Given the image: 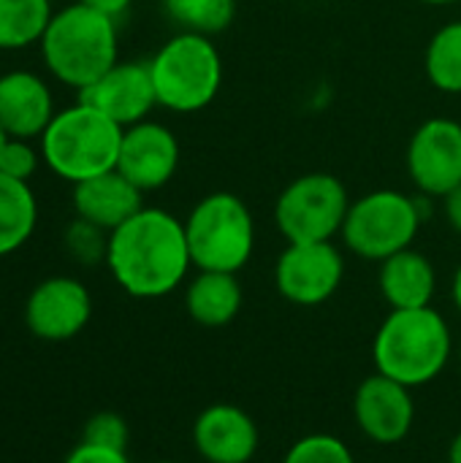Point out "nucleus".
Instances as JSON below:
<instances>
[{
	"instance_id": "22",
	"label": "nucleus",
	"mask_w": 461,
	"mask_h": 463,
	"mask_svg": "<svg viewBox=\"0 0 461 463\" xmlns=\"http://www.w3.org/2000/svg\"><path fill=\"white\" fill-rule=\"evenodd\" d=\"M424 71L435 90L461 95V22L443 24L427 43Z\"/></svg>"
},
{
	"instance_id": "11",
	"label": "nucleus",
	"mask_w": 461,
	"mask_h": 463,
	"mask_svg": "<svg viewBox=\"0 0 461 463\" xmlns=\"http://www.w3.org/2000/svg\"><path fill=\"white\" fill-rule=\"evenodd\" d=\"M92 317V296L73 277L38 282L24 301V326L41 342H71Z\"/></svg>"
},
{
	"instance_id": "27",
	"label": "nucleus",
	"mask_w": 461,
	"mask_h": 463,
	"mask_svg": "<svg viewBox=\"0 0 461 463\" xmlns=\"http://www.w3.org/2000/svg\"><path fill=\"white\" fill-rule=\"evenodd\" d=\"M41 149L33 146V141L27 138H11L3 144L0 149V171L11 179H19V182H30L38 171V163H41Z\"/></svg>"
},
{
	"instance_id": "30",
	"label": "nucleus",
	"mask_w": 461,
	"mask_h": 463,
	"mask_svg": "<svg viewBox=\"0 0 461 463\" xmlns=\"http://www.w3.org/2000/svg\"><path fill=\"white\" fill-rule=\"evenodd\" d=\"M76 3H84V5H90V8L111 16V19H120V16L128 14V8H130L133 0H76Z\"/></svg>"
},
{
	"instance_id": "10",
	"label": "nucleus",
	"mask_w": 461,
	"mask_h": 463,
	"mask_svg": "<svg viewBox=\"0 0 461 463\" xmlns=\"http://www.w3.org/2000/svg\"><path fill=\"white\" fill-rule=\"evenodd\" d=\"M408 174L427 198H446L461 184V122L432 117L421 122L408 144Z\"/></svg>"
},
{
	"instance_id": "29",
	"label": "nucleus",
	"mask_w": 461,
	"mask_h": 463,
	"mask_svg": "<svg viewBox=\"0 0 461 463\" xmlns=\"http://www.w3.org/2000/svg\"><path fill=\"white\" fill-rule=\"evenodd\" d=\"M443 214H446L448 225L461 236V184L443 198Z\"/></svg>"
},
{
	"instance_id": "35",
	"label": "nucleus",
	"mask_w": 461,
	"mask_h": 463,
	"mask_svg": "<svg viewBox=\"0 0 461 463\" xmlns=\"http://www.w3.org/2000/svg\"><path fill=\"white\" fill-rule=\"evenodd\" d=\"M152 463H174V461H152Z\"/></svg>"
},
{
	"instance_id": "5",
	"label": "nucleus",
	"mask_w": 461,
	"mask_h": 463,
	"mask_svg": "<svg viewBox=\"0 0 461 463\" xmlns=\"http://www.w3.org/2000/svg\"><path fill=\"white\" fill-rule=\"evenodd\" d=\"M147 62L158 106L174 114L206 109L223 87V57L209 35L179 30Z\"/></svg>"
},
{
	"instance_id": "23",
	"label": "nucleus",
	"mask_w": 461,
	"mask_h": 463,
	"mask_svg": "<svg viewBox=\"0 0 461 463\" xmlns=\"http://www.w3.org/2000/svg\"><path fill=\"white\" fill-rule=\"evenodd\" d=\"M163 8L179 30L209 38L226 33L236 19V0H163Z\"/></svg>"
},
{
	"instance_id": "6",
	"label": "nucleus",
	"mask_w": 461,
	"mask_h": 463,
	"mask_svg": "<svg viewBox=\"0 0 461 463\" xmlns=\"http://www.w3.org/2000/svg\"><path fill=\"white\" fill-rule=\"evenodd\" d=\"M185 236L190 260L198 271L239 274L255 250V220L236 193L217 190L190 209Z\"/></svg>"
},
{
	"instance_id": "3",
	"label": "nucleus",
	"mask_w": 461,
	"mask_h": 463,
	"mask_svg": "<svg viewBox=\"0 0 461 463\" xmlns=\"http://www.w3.org/2000/svg\"><path fill=\"white\" fill-rule=\"evenodd\" d=\"M451 353V328L432 307L391 309L372 339L378 374H386L408 388H421L437 380L448 366Z\"/></svg>"
},
{
	"instance_id": "9",
	"label": "nucleus",
	"mask_w": 461,
	"mask_h": 463,
	"mask_svg": "<svg viewBox=\"0 0 461 463\" xmlns=\"http://www.w3.org/2000/svg\"><path fill=\"white\" fill-rule=\"evenodd\" d=\"M345 258L331 241H288L274 263L277 293L296 307H321L342 285Z\"/></svg>"
},
{
	"instance_id": "28",
	"label": "nucleus",
	"mask_w": 461,
	"mask_h": 463,
	"mask_svg": "<svg viewBox=\"0 0 461 463\" xmlns=\"http://www.w3.org/2000/svg\"><path fill=\"white\" fill-rule=\"evenodd\" d=\"M62 463H130V458H128V450H114V448L79 442Z\"/></svg>"
},
{
	"instance_id": "16",
	"label": "nucleus",
	"mask_w": 461,
	"mask_h": 463,
	"mask_svg": "<svg viewBox=\"0 0 461 463\" xmlns=\"http://www.w3.org/2000/svg\"><path fill=\"white\" fill-rule=\"evenodd\" d=\"M54 114L52 90L38 73L22 68L0 73V125L11 138H41Z\"/></svg>"
},
{
	"instance_id": "13",
	"label": "nucleus",
	"mask_w": 461,
	"mask_h": 463,
	"mask_svg": "<svg viewBox=\"0 0 461 463\" xmlns=\"http://www.w3.org/2000/svg\"><path fill=\"white\" fill-rule=\"evenodd\" d=\"M79 100L106 114L120 128L139 125L158 106L149 62L128 60L111 65L98 81L79 92Z\"/></svg>"
},
{
	"instance_id": "7",
	"label": "nucleus",
	"mask_w": 461,
	"mask_h": 463,
	"mask_svg": "<svg viewBox=\"0 0 461 463\" xmlns=\"http://www.w3.org/2000/svg\"><path fill=\"white\" fill-rule=\"evenodd\" d=\"M424 220V195L413 198L399 190H375L351 203L340 236L356 258L383 263L413 247Z\"/></svg>"
},
{
	"instance_id": "1",
	"label": "nucleus",
	"mask_w": 461,
	"mask_h": 463,
	"mask_svg": "<svg viewBox=\"0 0 461 463\" xmlns=\"http://www.w3.org/2000/svg\"><path fill=\"white\" fill-rule=\"evenodd\" d=\"M106 266L114 282L133 298L174 293L193 266L185 222L166 209H139L109 233Z\"/></svg>"
},
{
	"instance_id": "34",
	"label": "nucleus",
	"mask_w": 461,
	"mask_h": 463,
	"mask_svg": "<svg viewBox=\"0 0 461 463\" xmlns=\"http://www.w3.org/2000/svg\"><path fill=\"white\" fill-rule=\"evenodd\" d=\"M5 141H8V133H5V130H3V125H0V149H3V144H5Z\"/></svg>"
},
{
	"instance_id": "14",
	"label": "nucleus",
	"mask_w": 461,
	"mask_h": 463,
	"mask_svg": "<svg viewBox=\"0 0 461 463\" xmlns=\"http://www.w3.org/2000/svg\"><path fill=\"white\" fill-rule=\"evenodd\" d=\"M179 168V141L174 130L160 122L144 119L125 128L117 171L133 182L141 193L166 187Z\"/></svg>"
},
{
	"instance_id": "15",
	"label": "nucleus",
	"mask_w": 461,
	"mask_h": 463,
	"mask_svg": "<svg viewBox=\"0 0 461 463\" xmlns=\"http://www.w3.org/2000/svg\"><path fill=\"white\" fill-rule=\"evenodd\" d=\"M258 445L255 420L236 404H212L193 423V448L206 463H250Z\"/></svg>"
},
{
	"instance_id": "31",
	"label": "nucleus",
	"mask_w": 461,
	"mask_h": 463,
	"mask_svg": "<svg viewBox=\"0 0 461 463\" xmlns=\"http://www.w3.org/2000/svg\"><path fill=\"white\" fill-rule=\"evenodd\" d=\"M451 296H454V304H456V309H459V312H461V266H459V269H456V274H454Z\"/></svg>"
},
{
	"instance_id": "26",
	"label": "nucleus",
	"mask_w": 461,
	"mask_h": 463,
	"mask_svg": "<svg viewBox=\"0 0 461 463\" xmlns=\"http://www.w3.org/2000/svg\"><path fill=\"white\" fill-rule=\"evenodd\" d=\"M82 442L101 445V448H114V450H128L130 442V429L122 415L117 412H95L82 431Z\"/></svg>"
},
{
	"instance_id": "36",
	"label": "nucleus",
	"mask_w": 461,
	"mask_h": 463,
	"mask_svg": "<svg viewBox=\"0 0 461 463\" xmlns=\"http://www.w3.org/2000/svg\"><path fill=\"white\" fill-rule=\"evenodd\" d=\"M459 361H461V345H459Z\"/></svg>"
},
{
	"instance_id": "32",
	"label": "nucleus",
	"mask_w": 461,
	"mask_h": 463,
	"mask_svg": "<svg viewBox=\"0 0 461 463\" xmlns=\"http://www.w3.org/2000/svg\"><path fill=\"white\" fill-rule=\"evenodd\" d=\"M448 463H461V431L454 437L451 450H448Z\"/></svg>"
},
{
	"instance_id": "12",
	"label": "nucleus",
	"mask_w": 461,
	"mask_h": 463,
	"mask_svg": "<svg viewBox=\"0 0 461 463\" xmlns=\"http://www.w3.org/2000/svg\"><path fill=\"white\" fill-rule=\"evenodd\" d=\"M413 388L386 377L370 374L353 396V418L361 434L378 445H399L416 423Z\"/></svg>"
},
{
	"instance_id": "24",
	"label": "nucleus",
	"mask_w": 461,
	"mask_h": 463,
	"mask_svg": "<svg viewBox=\"0 0 461 463\" xmlns=\"http://www.w3.org/2000/svg\"><path fill=\"white\" fill-rule=\"evenodd\" d=\"M65 250L68 255L82 263V266H98L106 263V252H109V231L76 217L68 228H65Z\"/></svg>"
},
{
	"instance_id": "25",
	"label": "nucleus",
	"mask_w": 461,
	"mask_h": 463,
	"mask_svg": "<svg viewBox=\"0 0 461 463\" xmlns=\"http://www.w3.org/2000/svg\"><path fill=\"white\" fill-rule=\"evenodd\" d=\"M283 463H356V458L340 437L307 434L288 448Z\"/></svg>"
},
{
	"instance_id": "17",
	"label": "nucleus",
	"mask_w": 461,
	"mask_h": 463,
	"mask_svg": "<svg viewBox=\"0 0 461 463\" xmlns=\"http://www.w3.org/2000/svg\"><path fill=\"white\" fill-rule=\"evenodd\" d=\"M141 195L144 193L114 168L73 184V209L76 217L111 233L114 228L128 222L139 209H144Z\"/></svg>"
},
{
	"instance_id": "4",
	"label": "nucleus",
	"mask_w": 461,
	"mask_h": 463,
	"mask_svg": "<svg viewBox=\"0 0 461 463\" xmlns=\"http://www.w3.org/2000/svg\"><path fill=\"white\" fill-rule=\"evenodd\" d=\"M122 133L125 128L111 122L106 114L76 100L54 114L38 138V149L52 174L79 184L117 168Z\"/></svg>"
},
{
	"instance_id": "18",
	"label": "nucleus",
	"mask_w": 461,
	"mask_h": 463,
	"mask_svg": "<svg viewBox=\"0 0 461 463\" xmlns=\"http://www.w3.org/2000/svg\"><path fill=\"white\" fill-rule=\"evenodd\" d=\"M378 285L391 309H421L432 307L437 271L424 252L408 247L380 263Z\"/></svg>"
},
{
	"instance_id": "2",
	"label": "nucleus",
	"mask_w": 461,
	"mask_h": 463,
	"mask_svg": "<svg viewBox=\"0 0 461 463\" xmlns=\"http://www.w3.org/2000/svg\"><path fill=\"white\" fill-rule=\"evenodd\" d=\"M38 46L46 71L60 84L82 92L120 62L117 19L84 3H71L54 11Z\"/></svg>"
},
{
	"instance_id": "8",
	"label": "nucleus",
	"mask_w": 461,
	"mask_h": 463,
	"mask_svg": "<svg viewBox=\"0 0 461 463\" xmlns=\"http://www.w3.org/2000/svg\"><path fill=\"white\" fill-rule=\"evenodd\" d=\"M351 203L348 187L334 174H302L277 195L274 225L288 241H331L342 233Z\"/></svg>"
},
{
	"instance_id": "20",
	"label": "nucleus",
	"mask_w": 461,
	"mask_h": 463,
	"mask_svg": "<svg viewBox=\"0 0 461 463\" xmlns=\"http://www.w3.org/2000/svg\"><path fill=\"white\" fill-rule=\"evenodd\" d=\"M38 222V201L30 182L11 179L0 171V258L24 247Z\"/></svg>"
},
{
	"instance_id": "33",
	"label": "nucleus",
	"mask_w": 461,
	"mask_h": 463,
	"mask_svg": "<svg viewBox=\"0 0 461 463\" xmlns=\"http://www.w3.org/2000/svg\"><path fill=\"white\" fill-rule=\"evenodd\" d=\"M424 5H454V3H461V0H418Z\"/></svg>"
},
{
	"instance_id": "19",
	"label": "nucleus",
	"mask_w": 461,
	"mask_h": 463,
	"mask_svg": "<svg viewBox=\"0 0 461 463\" xmlns=\"http://www.w3.org/2000/svg\"><path fill=\"white\" fill-rule=\"evenodd\" d=\"M245 304V290L236 274L198 271L185 290V309L204 328H223L236 320Z\"/></svg>"
},
{
	"instance_id": "21",
	"label": "nucleus",
	"mask_w": 461,
	"mask_h": 463,
	"mask_svg": "<svg viewBox=\"0 0 461 463\" xmlns=\"http://www.w3.org/2000/svg\"><path fill=\"white\" fill-rule=\"evenodd\" d=\"M52 16L49 0H0V52L41 43Z\"/></svg>"
}]
</instances>
